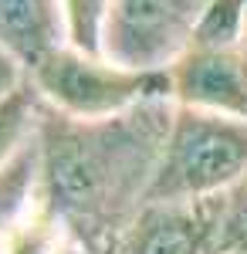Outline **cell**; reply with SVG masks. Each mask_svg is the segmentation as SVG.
<instances>
[{
  "label": "cell",
  "mask_w": 247,
  "mask_h": 254,
  "mask_svg": "<svg viewBox=\"0 0 247 254\" xmlns=\"http://www.w3.org/2000/svg\"><path fill=\"white\" fill-rule=\"evenodd\" d=\"M247 176V122L173 102L149 203H207Z\"/></svg>",
  "instance_id": "cell-2"
},
{
  "label": "cell",
  "mask_w": 247,
  "mask_h": 254,
  "mask_svg": "<svg viewBox=\"0 0 247 254\" xmlns=\"http://www.w3.org/2000/svg\"><path fill=\"white\" fill-rule=\"evenodd\" d=\"M217 200L207 203H146L129 227L98 254H210Z\"/></svg>",
  "instance_id": "cell-6"
},
{
  "label": "cell",
  "mask_w": 247,
  "mask_h": 254,
  "mask_svg": "<svg viewBox=\"0 0 247 254\" xmlns=\"http://www.w3.org/2000/svg\"><path fill=\"white\" fill-rule=\"evenodd\" d=\"M176 105L247 122V48L244 44H190L170 68Z\"/></svg>",
  "instance_id": "cell-5"
},
{
  "label": "cell",
  "mask_w": 247,
  "mask_h": 254,
  "mask_svg": "<svg viewBox=\"0 0 247 254\" xmlns=\"http://www.w3.org/2000/svg\"><path fill=\"white\" fill-rule=\"evenodd\" d=\"M41 102L71 119H112L170 95V71H139L109 55H88L71 44L55 48L31 68Z\"/></svg>",
  "instance_id": "cell-3"
},
{
  "label": "cell",
  "mask_w": 247,
  "mask_h": 254,
  "mask_svg": "<svg viewBox=\"0 0 247 254\" xmlns=\"http://www.w3.org/2000/svg\"><path fill=\"white\" fill-rule=\"evenodd\" d=\"M0 44L31 71L64 44L58 0H0Z\"/></svg>",
  "instance_id": "cell-7"
},
{
  "label": "cell",
  "mask_w": 247,
  "mask_h": 254,
  "mask_svg": "<svg viewBox=\"0 0 247 254\" xmlns=\"http://www.w3.org/2000/svg\"><path fill=\"white\" fill-rule=\"evenodd\" d=\"M247 251V176L217 200V227L210 241V254Z\"/></svg>",
  "instance_id": "cell-11"
},
{
  "label": "cell",
  "mask_w": 247,
  "mask_h": 254,
  "mask_svg": "<svg viewBox=\"0 0 247 254\" xmlns=\"http://www.w3.org/2000/svg\"><path fill=\"white\" fill-rule=\"evenodd\" d=\"M112 0H58L61 7V27L64 44L88 55H105V20H109Z\"/></svg>",
  "instance_id": "cell-10"
},
{
  "label": "cell",
  "mask_w": 247,
  "mask_h": 254,
  "mask_svg": "<svg viewBox=\"0 0 247 254\" xmlns=\"http://www.w3.org/2000/svg\"><path fill=\"white\" fill-rule=\"evenodd\" d=\"M210 0H112L105 55L139 71H166L193 44Z\"/></svg>",
  "instance_id": "cell-4"
},
{
  "label": "cell",
  "mask_w": 247,
  "mask_h": 254,
  "mask_svg": "<svg viewBox=\"0 0 247 254\" xmlns=\"http://www.w3.org/2000/svg\"><path fill=\"white\" fill-rule=\"evenodd\" d=\"M31 81V71H27V64L20 58H14L3 44H0V102L7 95H14L17 88H24Z\"/></svg>",
  "instance_id": "cell-13"
},
{
  "label": "cell",
  "mask_w": 247,
  "mask_h": 254,
  "mask_svg": "<svg viewBox=\"0 0 247 254\" xmlns=\"http://www.w3.org/2000/svg\"><path fill=\"white\" fill-rule=\"evenodd\" d=\"M241 44H244V48H247V24H244V41H241Z\"/></svg>",
  "instance_id": "cell-14"
},
{
  "label": "cell",
  "mask_w": 247,
  "mask_h": 254,
  "mask_svg": "<svg viewBox=\"0 0 247 254\" xmlns=\"http://www.w3.org/2000/svg\"><path fill=\"white\" fill-rule=\"evenodd\" d=\"M173 98L112 119H71L44 105L38 129L41 214L88 251H105L149 203Z\"/></svg>",
  "instance_id": "cell-1"
},
{
  "label": "cell",
  "mask_w": 247,
  "mask_h": 254,
  "mask_svg": "<svg viewBox=\"0 0 247 254\" xmlns=\"http://www.w3.org/2000/svg\"><path fill=\"white\" fill-rule=\"evenodd\" d=\"M247 24V0H210L193 44H241Z\"/></svg>",
  "instance_id": "cell-12"
},
{
  "label": "cell",
  "mask_w": 247,
  "mask_h": 254,
  "mask_svg": "<svg viewBox=\"0 0 247 254\" xmlns=\"http://www.w3.org/2000/svg\"><path fill=\"white\" fill-rule=\"evenodd\" d=\"M224 254H247V251H224Z\"/></svg>",
  "instance_id": "cell-15"
},
{
  "label": "cell",
  "mask_w": 247,
  "mask_h": 254,
  "mask_svg": "<svg viewBox=\"0 0 247 254\" xmlns=\"http://www.w3.org/2000/svg\"><path fill=\"white\" fill-rule=\"evenodd\" d=\"M41 116H44V102L31 81L0 102V166H7L27 146H34Z\"/></svg>",
  "instance_id": "cell-9"
},
{
  "label": "cell",
  "mask_w": 247,
  "mask_h": 254,
  "mask_svg": "<svg viewBox=\"0 0 247 254\" xmlns=\"http://www.w3.org/2000/svg\"><path fill=\"white\" fill-rule=\"evenodd\" d=\"M41 214V156L38 139L17 159L0 166V237H10Z\"/></svg>",
  "instance_id": "cell-8"
}]
</instances>
